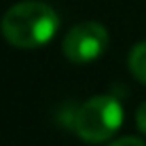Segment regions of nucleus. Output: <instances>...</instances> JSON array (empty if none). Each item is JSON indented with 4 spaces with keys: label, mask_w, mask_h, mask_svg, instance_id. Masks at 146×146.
<instances>
[{
    "label": "nucleus",
    "mask_w": 146,
    "mask_h": 146,
    "mask_svg": "<svg viewBox=\"0 0 146 146\" xmlns=\"http://www.w3.org/2000/svg\"><path fill=\"white\" fill-rule=\"evenodd\" d=\"M135 125H138V129L142 133H146V102L140 104L138 112H135Z\"/></svg>",
    "instance_id": "5"
},
{
    "label": "nucleus",
    "mask_w": 146,
    "mask_h": 146,
    "mask_svg": "<svg viewBox=\"0 0 146 146\" xmlns=\"http://www.w3.org/2000/svg\"><path fill=\"white\" fill-rule=\"evenodd\" d=\"M127 66H129L133 76L138 78L140 83L146 85V40L144 42H138L131 49L129 59H127Z\"/></svg>",
    "instance_id": "4"
},
{
    "label": "nucleus",
    "mask_w": 146,
    "mask_h": 146,
    "mask_svg": "<svg viewBox=\"0 0 146 146\" xmlns=\"http://www.w3.org/2000/svg\"><path fill=\"white\" fill-rule=\"evenodd\" d=\"M59 28V17L53 7L40 0L17 2L4 13L0 30L7 42L17 49H36L47 44Z\"/></svg>",
    "instance_id": "1"
},
{
    "label": "nucleus",
    "mask_w": 146,
    "mask_h": 146,
    "mask_svg": "<svg viewBox=\"0 0 146 146\" xmlns=\"http://www.w3.org/2000/svg\"><path fill=\"white\" fill-rule=\"evenodd\" d=\"M123 125V106L112 95H95L72 114V129L85 142H106Z\"/></svg>",
    "instance_id": "2"
},
{
    "label": "nucleus",
    "mask_w": 146,
    "mask_h": 146,
    "mask_svg": "<svg viewBox=\"0 0 146 146\" xmlns=\"http://www.w3.org/2000/svg\"><path fill=\"white\" fill-rule=\"evenodd\" d=\"M110 146H146V144L142 140H138V138H121L117 142H112Z\"/></svg>",
    "instance_id": "6"
},
{
    "label": "nucleus",
    "mask_w": 146,
    "mask_h": 146,
    "mask_svg": "<svg viewBox=\"0 0 146 146\" xmlns=\"http://www.w3.org/2000/svg\"><path fill=\"white\" fill-rule=\"evenodd\" d=\"M108 32L98 21L76 23L64 38V55L72 64H91L108 49Z\"/></svg>",
    "instance_id": "3"
}]
</instances>
